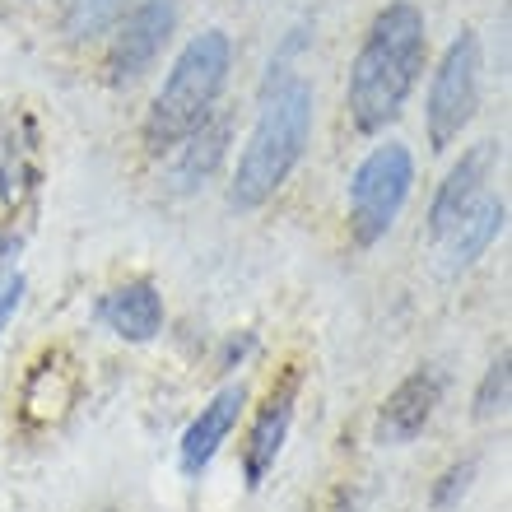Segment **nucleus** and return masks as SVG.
I'll use <instances>...</instances> for the list:
<instances>
[{
    "label": "nucleus",
    "mask_w": 512,
    "mask_h": 512,
    "mask_svg": "<svg viewBox=\"0 0 512 512\" xmlns=\"http://www.w3.org/2000/svg\"><path fill=\"white\" fill-rule=\"evenodd\" d=\"M168 154H173V168H168L173 191L205 187L210 173H215L219 163H224V154H229V122H224V117H205V122L196 126L182 145L168 149Z\"/></svg>",
    "instance_id": "14"
},
{
    "label": "nucleus",
    "mask_w": 512,
    "mask_h": 512,
    "mask_svg": "<svg viewBox=\"0 0 512 512\" xmlns=\"http://www.w3.org/2000/svg\"><path fill=\"white\" fill-rule=\"evenodd\" d=\"M508 387H512V359L499 354L494 364L485 368V382L475 391V419H494L508 410Z\"/></svg>",
    "instance_id": "16"
},
{
    "label": "nucleus",
    "mask_w": 512,
    "mask_h": 512,
    "mask_svg": "<svg viewBox=\"0 0 512 512\" xmlns=\"http://www.w3.org/2000/svg\"><path fill=\"white\" fill-rule=\"evenodd\" d=\"M145 0H70L66 10V33L75 42H94L103 38V33H112V28L122 24L131 10H140Z\"/></svg>",
    "instance_id": "15"
},
{
    "label": "nucleus",
    "mask_w": 512,
    "mask_h": 512,
    "mask_svg": "<svg viewBox=\"0 0 512 512\" xmlns=\"http://www.w3.org/2000/svg\"><path fill=\"white\" fill-rule=\"evenodd\" d=\"M80 396V368L66 350H47L33 359L19 391V415H24L28 429H47L56 419L70 415V405Z\"/></svg>",
    "instance_id": "9"
},
{
    "label": "nucleus",
    "mask_w": 512,
    "mask_h": 512,
    "mask_svg": "<svg viewBox=\"0 0 512 512\" xmlns=\"http://www.w3.org/2000/svg\"><path fill=\"white\" fill-rule=\"evenodd\" d=\"M331 512H354V494H350V489H340V494H336V508H331Z\"/></svg>",
    "instance_id": "20"
},
{
    "label": "nucleus",
    "mask_w": 512,
    "mask_h": 512,
    "mask_svg": "<svg viewBox=\"0 0 512 512\" xmlns=\"http://www.w3.org/2000/svg\"><path fill=\"white\" fill-rule=\"evenodd\" d=\"M415 191V154L401 140L368 149V159L354 168L350 177V233L359 247L382 243L396 219H401L405 201Z\"/></svg>",
    "instance_id": "4"
},
{
    "label": "nucleus",
    "mask_w": 512,
    "mask_h": 512,
    "mask_svg": "<svg viewBox=\"0 0 512 512\" xmlns=\"http://www.w3.org/2000/svg\"><path fill=\"white\" fill-rule=\"evenodd\" d=\"M312 140V84L289 61H270V75L261 84V108L247 135V149L233 173L229 201L238 210H261L280 196V187L294 177Z\"/></svg>",
    "instance_id": "2"
},
{
    "label": "nucleus",
    "mask_w": 512,
    "mask_h": 512,
    "mask_svg": "<svg viewBox=\"0 0 512 512\" xmlns=\"http://www.w3.org/2000/svg\"><path fill=\"white\" fill-rule=\"evenodd\" d=\"M0 256H10V233H0Z\"/></svg>",
    "instance_id": "21"
},
{
    "label": "nucleus",
    "mask_w": 512,
    "mask_h": 512,
    "mask_svg": "<svg viewBox=\"0 0 512 512\" xmlns=\"http://www.w3.org/2000/svg\"><path fill=\"white\" fill-rule=\"evenodd\" d=\"M233 70V42L224 28H205L177 52L173 70L163 89L154 94V108L145 117V145L154 154H168L173 145H182L205 117H215V103L229 84Z\"/></svg>",
    "instance_id": "3"
},
{
    "label": "nucleus",
    "mask_w": 512,
    "mask_h": 512,
    "mask_svg": "<svg viewBox=\"0 0 512 512\" xmlns=\"http://www.w3.org/2000/svg\"><path fill=\"white\" fill-rule=\"evenodd\" d=\"M247 350H252V336H243V340H229V350H224V359H219V373H229L233 364H243V359H247Z\"/></svg>",
    "instance_id": "19"
},
{
    "label": "nucleus",
    "mask_w": 512,
    "mask_h": 512,
    "mask_svg": "<svg viewBox=\"0 0 512 512\" xmlns=\"http://www.w3.org/2000/svg\"><path fill=\"white\" fill-rule=\"evenodd\" d=\"M475 471H480V461H475V457L452 461V466L443 471V480L433 485V508H438V512H452V508H457V503L466 499V489H471Z\"/></svg>",
    "instance_id": "17"
},
{
    "label": "nucleus",
    "mask_w": 512,
    "mask_h": 512,
    "mask_svg": "<svg viewBox=\"0 0 512 512\" xmlns=\"http://www.w3.org/2000/svg\"><path fill=\"white\" fill-rule=\"evenodd\" d=\"M429 61V24L424 10L410 0H391L387 10L373 14V24L364 33V47L350 66V84H345V112L359 135L387 131L405 112L410 94H415L419 75Z\"/></svg>",
    "instance_id": "1"
},
{
    "label": "nucleus",
    "mask_w": 512,
    "mask_h": 512,
    "mask_svg": "<svg viewBox=\"0 0 512 512\" xmlns=\"http://www.w3.org/2000/svg\"><path fill=\"white\" fill-rule=\"evenodd\" d=\"M247 410V382H229V387H219L210 396V405H201V415L187 424L182 433V443H177V466L182 475H196L219 457V447L229 443V433L238 429V415Z\"/></svg>",
    "instance_id": "10"
},
{
    "label": "nucleus",
    "mask_w": 512,
    "mask_h": 512,
    "mask_svg": "<svg viewBox=\"0 0 512 512\" xmlns=\"http://www.w3.org/2000/svg\"><path fill=\"white\" fill-rule=\"evenodd\" d=\"M19 303H24V275L19 270H0V336H5L10 317L19 312Z\"/></svg>",
    "instance_id": "18"
},
{
    "label": "nucleus",
    "mask_w": 512,
    "mask_h": 512,
    "mask_svg": "<svg viewBox=\"0 0 512 512\" xmlns=\"http://www.w3.org/2000/svg\"><path fill=\"white\" fill-rule=\"evenodd\" d=\"M177 28V0H145L140 10H131L122 24L112 28V52H108V84L126 89L145 75L159 52L168 47Z\"/></svg>",
    "instance_id": "7"
},
{
    "label": "nucleus",
    "mask_w": 512,
    "mask_h": 512,
    "mask_svg": "<svg viewBox=\"0 0 512 512\" xmlns=\"http://www.w3.org/2000/svg\"><path fill=\"white\" fill-rule=\"evenodd\" d=\"M98 322L108 326L117 340L145 345L163 331V294L149 280H126L112 294L98 298Z\"/></svg>",
    "instance_id": "13"
},
{
    "label": "nucleus",
    "mask_w": 512,
    "mask_h": 512,
    "mask_svg": "<svg viewBox=\"0 0 512 512\" xmlns=\"http://www.w3.org/2000/svg\"><path fill=\"white\" fill-rule=\"evenodd\" d=\"M480 80H485L480 38L471 28H461L457 38L447 42L438 70H433L429 103H424V131H429V145L438 154L457 145L461 131L475 122V112H480Z\"/></svg>",
    "instance_id": "5"
},
{
    "label": "nucleus",
    "mask_w": 512,
    "mask_h": 512,
    "mask_svg": "<svg viewBox=\"0 0 512 512\" xmlns=\"http://www.w3.org/2000/svg\"><path fill=\"white\" fill-rule=\"evenodd\" d=\"M298 391H303V368L289 364L280 378L270 382L266 401L256 405V419L247 429V443H243V480L247 489H261L266 475L275 471L284 443H289V429H294V405H298Z\"/></svg>",
    "instance_id": "6"
},
{
    "label": "nucleus",
    "mask_w": 512,
    "mask_h": 512,
    "mask_svg": "<svg viewBox=\"0 0 512 512\" xmlns=\"http://www.w3.org/2000/svg\"><path fill=\"white\" fill-rule=\"evenodd\" d=\"M443 387H447V378L438 373V368H415L405 382H396L391 396L378 410V443L382 447L415 443L419 433L429 429L433 410H438V401H443Z\"/></svg>",
    "instance_id": "8"
},
{
    "label": "nucleus",
    "mask_w": 512,
    "mask_h": 512,
    "mask_svg": "<svg viewBox=\"0 0 512 512\" xmlns=\"http://www.w3.org/2000/svg\"><path fill=\"white\" fill-rule=\"evenodd\" d=\"M494 159H499V149L489 145H475V149H466L452 168H447V177H443V187H438V196H433V205H429V238L438 243L452 224H457L466 210H471L480 196H485V182H489V168H494Z\"/></svg>",
    "instance_id": "11"
},
{
    "label": "nucleus",
    "mask_w": 512,
    "mask_h": 512,
    "mask_svg": "<svg viewBox=\"0 0 512 512\" xmlns=\"http://www.w3.org/2000/svg\"><path fill=\"white\" fill-rule=\"evenodd\" d=\"M508 229V201L503 196H480V201L466 210V215L452 224V229L438 238V252H443V270L447 275H461L471 270L480 256L489 252V243Z\"/></svg>",
    "instance_id": "12"
}]
</instances>
